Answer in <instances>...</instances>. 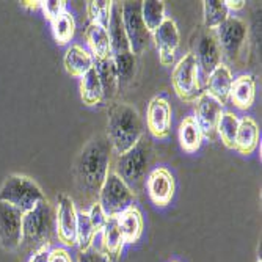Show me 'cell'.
<instances>
[{
  "mask_svg": "<svg viewBox=\"0 0 262 262\" xmlns=\"http://www.w3.org/2000/svg\"><path fill=\"white\" fill-rule=\"evenodd\" d=\"M112 151V145L105 135L94 137L83 146L74 166L76 184L80 193L88 198L98 196L110 171Z\"/></svg>",
  "mask_w": 262,
  "mask_h": 262,
  "instance_id": "cell-1",
  "label": "cell"
},
{
  "mask_svg": "<svg viewBox=\"0 0 262 262\" xmlns=\"http://www.w3.org/2000/svg\"><path fill=\"white\" fill-rule=\"evenodd\" d=\"M105 137L118 156L134 148L143 137V124L138 110L127 102L115 104L108 112Z\"/></svg>",
  "mask_w": 262,
  "mask_h": 262,
  "instance_id": "cell-2",
  "label": "cell"
},
{
  "mask_svg": "<svg viewBox=\"0 0 262 262\" xmlns=\"http://www.w3.org/2000/svg\"><path fill=\"white\" fill-rule=\"evenodd\" d=\"M152 157V146L148 138L141 137L140 141L127 152L118 156L115 173L120 176L132 192L140 193L146 184V174H149V165Z\"/></svg>",
  "mask_w": 262,
  "mask_h": 262,
  "instance_id": "cell-3",
  "label": "cell"
},
{
  "mask_svg": "<svg viewBox=\"0 0 262 262\" xmlns=\"http://www.w3.org/2000/svg\"><path fill=\"white\" fill-rule=\"evenodd\" d=\"M55 235V212L44 200L22 219V244L35 251L49 248Z\"/></svg>",
  "mask_w": 262,
  "mask_h": 262,
  "instance_id": "cell-4",
  "label": "cell"
},
{
  "mask_svg": "<svg viewBox=\"0 0 262 262\" xmlns=\"http://www.w3.org/2000/svg\"><path fill=\"white\" fill-rule=\"evenodd\" d=\"M44 200L46 196L41 187L24 174L8 176L0 187V203H7L22 213L30 212Z\"/></svg>",
  "mask_w": 262,
  "mask_h": 262,
  "instance_id": "cell-5",
  "label": "cell"
},
{
  "mask_svg": "<svg viewBox=\"0 0 262 262\" xmlns=\"http://www.w3.org/2000/svg\"><path fill=\"white\" fill-rule=\"evenodd\" d=\"M135 196L137 195L120 176L115 171H108L98 193V203L107 217H118L121 212L134 206Z\"/></svg>",
  "mask_w": 262,
  "mask_h": 262,
  "instance_id": "cell-6",
  "label": "cell"
},
{
  "mask_svg": "<svg viewBox=\"0 0 262 262\" xmlns=\"http://www.w3.org/2000/svg\"><path fill=\"white\" fill-rule=\"evenodd\" d=\"M219 41L222 55L232 63H237L244 55L248 41L247 22L237 16H229L222 26L213 32Z\"/></svg>",
  "mask_w": 262,
  "mask_h": 262,
  "instance_id": "cell-7",
  "label": "cell"
},
{
  "mask_svg": "<svg viewBox=\"0 0 262 262\" xmlns=\"http://www.w3.org/2000/svg\"><path fill=\"white\" fill-rule=\"evenodd\" d=\"M171 85L178 98L185 104H193L203 93L200 83V69L192 54H185L174 66L171 74Z\"/></svg>",
  "mask_w": 262,
  "mask_h": 262,
  "instance_id": "cell-8",
  "label": "cell"
},
{
  "mask_svg": "<svg viewBox=\"0 0 262 262\" xmlns=\"http://www.w3.org/2000/svg\"><path fill=\"white\" fill-rule=\"evenodd\" d=\"M121 17L132 54L135 57L141 55L151 41V33L141 17V2H124L121 5Z\"/></svg>",
  "mask_w": 262,
  "mask_h": 262,
  "instance_id": "cell-9",
  "label": "cell"
},
{
  "mask_svg": "<svg viewBox=\"0 0 262 262\" xmlns=\"http://www.w3.org/2000/svg\"><path fill=\"white\" fill-rule=\"evenodd\" d=\"M192 54L196 60L198 69L207 77L213 69H215L220 63H223V55L220 51L219 41L215 38V33L209 32L206 29L196 30L192 38Z\"/></svg>",
  "mask_w": 262,
  "mask_h": 262,
  "instance_id": "cell-10",
  "label": "cell"
},
{
  "mask_svg": "<svg viewBox=\"0 0 262 262\" xmlns=\"http://www.w3.org/2000/svg\"><path fill=\"white\" fill-rule=\"evenodd\" d=\"M77 209L69 195L58 193L55 207V237L64 247L76 245Z\"/></svg>",
  "mask_w": 262,
  "mask_h": 262,
  "instance_id": "cell-11",
  "label": "cell"
},
{
  "mask_svg": "<svg viewBox=\"0 0 262 262\" xmlns=\"http://www.w3.org/2000/svg\"><path fill=\"white\" fill-rule=\"evenodd\" d=\"M22 219L20 210L0 203V247L4 250L14 251L22 245Z\"/></svg>",
  "mask_w": 262,
  "mask_h": 262,
  "instance_id": "cell-12",
  "label": "cell"
},
{
  "mask_svg": "<svg viewBox=\"0 0 262 262\" xmlns=\"http://www.w3.org/2000/svg\"><path fill=\"white\" fill-rule=\"evenodd\" d=\"M223 113V105L215 101L206 91H203L195 101V121L200 126L203 137L210 141L217 138V126Z\"/></svg>",
  "mask_w": 262,
  "mask_h": 262,
  "instance_id": "cell-13",
  "label": "cell"
},
{
  "mask_svg": "<svg viewBox=\"0 0 262 262\" xmlns=\"http://www.w3.org/2000/svg\"><path fill=\"white\" fill-rule=\"evenodd\" d=\"M173 112L171 104L163 94L154 96L146 110V124L152 137L159 140L168 138L171 134V124H173Z\"/></svg>",
  "mask_w": 262,
  "mask_h": 262,
  "instance_id": "cell-14",
  "label": "cell"
},
{
  "mask_svg": "<svg viewBox=\"0 0 262 262\" xmlns=\"http://www.w3.org/2000/svg\"><path fill=\"white\" fill-rule=\"evenodd\" d=\"M145 187L148 190L149 200L157 207L168 206L176 192L174 176L171 174L168 168H165V166H157V168L149 171Z\"/></svg>",
  "mask_w": 262,
  "mask_h": 262,
  "instance_id": "cell-15",
  "label": "cell"
},
{
  "mask_svg": "<svg viewBox=\"0 0 262 262\" xmlns=\"http://www.w3.org/2000/svg\"><path fill=\"white\" fill-rule=\"evenodd\" d=\"M152 36L156 41L160 64L171 66L174 63V57L181 44V35L174 19L165 17V20L160 24V27L152 33Z\"/></svg>",
  "mask_w": 262,
  "mask_h": 262,
  "instance_id": "cell-16",
  "label": "cell"
},
{
  "mask_svg": "<svg viewBox=\"0 0 262 262\" xmlns=\"http://www.w3.org/2000/svg\"><path fill=\"white\" fill-rule=\"evenodd\" d=\"M108 38H110V47H112V58L123 57L127 54H132L129 39L123 26V17H121V4L113 2L110 22L107 26Z\"/></svg>",
  "mask_w": 262,
  "mask_h": 262,
  "instance_id": "cell-17",
  "label": "cell"
},
{
  "mask_svg": "<svg viewBox=\"0 0 262 262\" xmlns=\"http://www.w3.org/2000/svg\"><path fill=\"white\" fill-rule=\"evenodd\" d=\"M232 73L231 68L226 63H220L212 73L207 76V90L206 93L212 96L215 101H219L222 105H225L229 101V91L232 85Z\"/></svg>",
  "mask_w": 262,
  "mask_h": 262,
  "instance_id": "cell-18",
  "label": "cell"
},
{
  "mask_svg": "<svg viewBox=\"0 0 262 262\" xmlns=\"http://www.w3.org/2000/svg\"><path fill=\"white\" fill-rule=\"evenodd\" d=\"M101 234V251L112 260L116 262L120 259L123 248H124V239L120 229V225H118V219L116 217H108Z\"/></svg>",
  "mask_w": 262,
  "mask_h": 262,
  "instance_id": "cell-19",
  "label": "cell"
},
{
  "mask_svg": "<svg viewBox=\"0 0 262 262\" xmlns=\"http://www.w3.org/2000/svg\"><path fill=\"white\" fill-rule=\"evenodd\" d=\"M256 99V80L251 74H241L231 85L229 101L239 110H248Z\"/></svg>",
  "mask_w": 262,
  "mask_h": 262,
  "instance_id": "cell-20",
  "label": "cell"
},
{
  "mask_svg": "<svg viewBox=\"0 0 262 262\" xmlns=\"http://www.w3.org/2000/svg\"><path fill=\"white\" fill-rule=\"evenodd\" d=\"M63 63H64L66 73L69 76L82 77L94 66V58L88 49H85V47H82L79 44H73L71 47H68Z\"/></svg>",
  "mask_w": 262,
  "mask_h": 262,
  "instance_id": "cell-21",
  "label": "cell"
},
{
  "mask_svg": "<svg viewBox=\"0 0 262 262\" xmlns=\"http://www.w3.org/2000/svg\"><path fill=\"white\" fill-rule=\"evenodd\" d=\"M257 143H259L257 123L251 116H244L242 120H239V129H237L234 149L242 156H250L256 151Z\"/></svg>",
  "mask_w": 262,
  "mask_h": 262,
  "instance_id": "cell-22",
  "label": "cell"
},
{
  "mask_svg": "<svg viewBox=\"0 0 262 262\" xmlns=\"http://www.w3.org/2000/svg\"><path fill=\"white\" fill-rule=\"evenodd\" d=\"M85 39H86V44L90 47V54L93 55L94 61L112 57V47H110V38H108L107 27L90 22L88 27L85 29Z\"/></svg>",
  "mask_w": 262,
  "mask_h": 262,
  "instance_id": "cell-23",
  "label": "cell"
},
{
  "mask_svg": "<svg viewBox=\"0 0 262 262\" xmlns=\"http://www.w3.org/2000/svg\"><path fill=\"white\" fill-rule=\"evenodd\" d=\"M116 219L123 234L124 244H137L143 235V215L140 209L134 204L124 212H121Z\"/></svg>",
  "mask_w": 262,
  "mask_h": 262,
  "instance_id": "cell-24",
  "label": "cell"
},
{
  "mask_svg": "<svg viewBox=\"0 0 262 262\" xmlns=\"http://www.w3.org/2000/svg\"><path fill=\"white\" fill-rule=\"evenodd\" d=\"M94 68L98 71V76H99V80L102 85V101L108 102L116 96L118 88H120L113 58L107 57L104 60H96L94 61Z\"/></svg>",
  "mask_w": 262,
  "mask_h": 262,
  "instance_id": "cell-25",
  "label": "cell"
},
{
  "mask_svg": "<svg viewBox=\"0 0 262 262\" xmlns=\"http://www.w3.org/2000/svg\"><path fill=\"white\" fill-rule=\"evenodd\" d=\"M203 132L193 116H187L179 126V143L185 152H196L203 145Z\"/></svg>",
  "mask_w": 262,
  "mask_h": 262,
  "instance_id": "cell-26",
  "label": "cell"
},
{
  "mask_svg": "<svg viewBox=\"0 0 262 262\" xmlns=\"http://www.w3.org/2000/svg\"><path fill=\"white\" fill-rule=\"evenodd\" d=\"M80 98L85 105L93 107L102 102V85L96 68H91L85 76L80 77Z\"/></svg>",
  "mask_w": 262,
  "mask_h": 262,
  "instance_id": "cell-27",
  "label": "cell"
},
{
  "mask_svg": "<svg viewBox=\"0 0 262 262\" xmlns=\"http://www.w3.org/2000/svg\"><path fill=\"white\" fill-rule=\"evenodd\" d=\"M203 14H204V29L209 32H215L229 17V10L222 0H204Z\"/></svg>",
  "mask_w": 262,
  "mask_h": 262,
  "instance_id": "cell-28",
  "label": "cell"
},
{
  "mask_svg": "<svg viewBox=\"0 0 262 262\" xmlns=\"http://www.w3.org/2000/svg\"><path fill=\"white\" fill-rule=\"evenodd\" d=\"M141 17L148 32L152 35L165 20V2L162 0H145L141 2Z\"/></svg>",
  "mask_w": 262,
  "mask_h": 262,
  "instance_id": "cell-29",
  "label": "cell"
},
{
  "mask_svg": "<svg viewBox=\"0 0 262 262\" xmlns=\"http://www.w3.org/2000/svg\"><path fill=\"white\" fill-rule=\"evenodd\" d=\"M98 232L94 231L88 210H77V229H76V245L80 251H85L93 247L94 239H96Z\"/></svg>",
  "mask_w": 262,
  "mask_h": 262,
  "instance_id": "cell-30",
  "label": "cell"
},
{
  "mask_svg": "<svg viewBox=\"0 0 262 262\" xmlns=\"http://www.w3.org/2000/svg\"><path fill=\"white\" fill-rule=\"evenodd\" d=\"M51 26H52V32H54V38H55L57 44L64 46L74 38L76 20L71 11H64L61 16H58L55 20L51 22Z\"/></svg>",
  "mask_w": 262,
  "mask_h": 262,
  "instance_id": "cell-31",
  "label": "cell"
},
{
  "mask_svg": "<svg viewBox=\"0 0 262 262\" xmlns=\"http://www.w3.org/2000/svg\"><path fill=\"white\" fill-rule=\"evenodd\" d=\"M237 129H239V118L232 112H223L217 126V135L220 137L223 145L229 149H234Z\"/></svg>",
  "mask_w": 262,
  "mask_h": 262,
  "instance_id": "cell-32",
  "label": "cell"
},
{
  "mask_svg": "<svg viewBox=\"0 0 262 262\" xmlns=\"http://www.w3.org/2000/svg\"><path fill=\"white\" fill-rule=\"evenodd\" d=\"M112 7V0H90V2H86V14L90 22L107 27L110 22Z\"/></svg>",
  "mask_w": 262,
  "mask_h": 262,
  "instance_id": "cell-33",
  "label": "cell"
},
{
  "mask_svg": "<svg viewBox=\"0 0 262 262\" xmlns=\"http://www.w3.org/2000/svg\"><path fill=\"white\" fill-rule=\"evenodd\" d=\"M41 8L44 11L46 19L49 22L55 20L58 16H61L64 11H68L64 0H46V2H41Z\"/></svg>",
  "mask_w": 262,
  "mask_h": 262,
  "instance_id": "cell-34",
  "label": "cell"
},
{
  "mask_svg": "<svg viewBox=\"0 0 262 262\" xmlns=\"http://www.w3.org/2000/svg\"><path fill=\"white\" fill-rule=\"evenodd\" d=\"M88 217H90V222H91L94 231H96L98 234L102 231V228H104V225H105V222H107V219H108L98 201L91 204V207H90V210H88Z\"/></svg>",
  "mask_w": 262,
  "mask_h": 262,
  "instance_id": "cell-35",
  "label": "cell"
},
{
  "mask_svg": "<svg viewBox=\"0 0 262 262\" xmlns=\"http://www.w3.org/2000/svg\"><path fill=\"white\" fill-rule=\"evenodd\" d=\"M79 262H112L99 248L91 247L85 251H80Z\"/></svg>",
  "mask_w": 262,
  "mask_h": 262,
  "instance_id": "cell-36",
  "label": "cell"
},
{
  "mask_svg": "<svg viewBox=\"0 0 262 262\" xmlns=\"http://www.w3.org/2000/svg\"><path fill=\"white\" fill-rule=\"evenodd\" d=\"M47 262H74L69 251L63 247H55L49 251V260Z\"/></svg>",
  "mask_w": 262,
  "mask_h": 262,
  "instance_id": "cell-37",
  "label": "cell"
},
{
  "mask_svg": "<svg viewBox=\"0 0 262 262\" xmlns=\"http://www.w3.org/2000/svg\"><path fill=\"white\" fill-rule=\"evenodd\" d=\"M49 251H51V248H41V250L35 251L30 256L29 262H47L49 260Z\"/></svg>",
  "mask_w": 262,
  "mask_h": 262,
  "instance_id": "cell-38",
  "label": "cell"
},
{
  "mask_svg": "<svg viewBox=\"0 0 262 262\" xmlns=\"http://www.w3.org/2000/svg\"><path fill=\"white\" fill-rule=\"evenodd\" d=\"M245 0H225V5L228 10H232V11H239V10H244L245 8Z\"/></svg>",
  "mask_w": 262,
  "mask_h": 262,
  "instance_id": "cell-39",
  "label": "cell"
},
{
  "mask_svg": "<svg viewBox=\"0 0 262 262\" xmlns=\"http://www.w3.org/2000/svg\"><path fill=\"white\" fill-rule=\"evenodd\" d=\"M173 262H176V260H173Z\"/></svg>",
  "mask_w": 262,
  "mask_h": 262,
  "instance_id": "cell-40",
  "label": "cell"
}]
</instances>
